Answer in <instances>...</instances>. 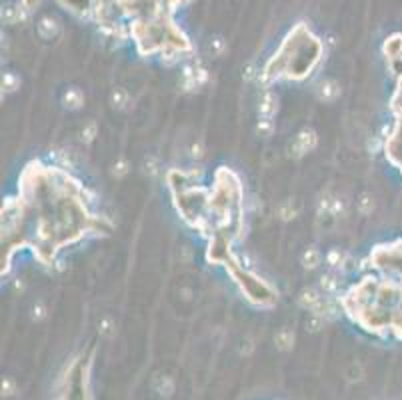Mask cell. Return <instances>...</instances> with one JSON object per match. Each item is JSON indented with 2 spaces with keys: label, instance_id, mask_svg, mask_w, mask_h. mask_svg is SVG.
<instances>
[{
  "label": "cell",
  "instance_id": "obj_1",
  "mask_svg": "<svg viewBox=\"0 0 402 400\" xmlns=\"http://www.w3.org/2000/svg\"><path fill=\"white\" fill-rule=\"evenodd\" d=\"M392 108L396 112V124H394L392 134L386 140V156L402 172V76H398V82H396Z\"/></svg>",
  "mask_w": 402,
  "mask_h": 400
},
{
  "label": "cell",
  "instance_id": "obj_2",
  "mask_svg": "<svg viewBox=\"0 0 402 400\" xmlns=\"http://www.w3.org/2000/svg\"><path fill=\"white\" fill-rule=\"evenodd\" d=\"M384 52L388 54V58H400L402 56V34H394L390 40H386L384 44Z\"/></svg>",
  "mask_w": 402,
  "mask_h": 400
}]
</instances>
